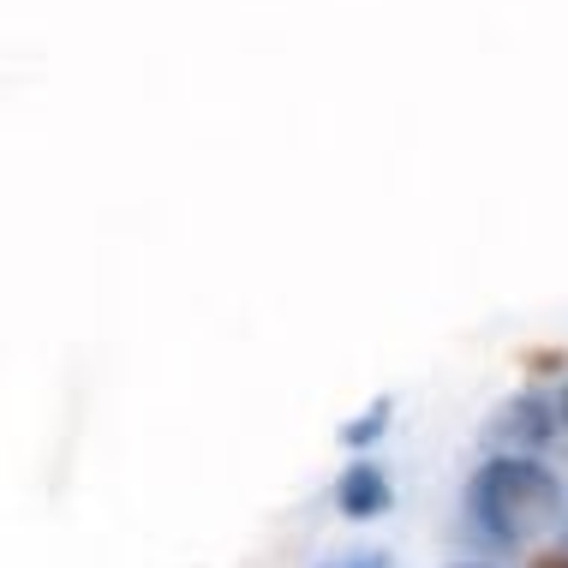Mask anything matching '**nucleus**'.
<instances>
[{
	"label": "nucleus",
	"mask_w": 568,
	"mask_h": 568,
	"mask_svg": "<svg viewBox=\"0 0 568 568\" xmlns=\"http://www.w3.org/2000/svg\"><path fill=\"white\" fill-rule=\"evenodd\" d=\"M377 419H383V413H377ZM377 419H359V425H353V432H347V437H353V443H365V437H377V432H383V425H377Z\"/></svg>",
	"instance_id": "4"
},
{
	"label": "nucleus",
	"mask_w": 568,
	"mask_h": 568,
	"mask_svg": "<svg viewBox=\"0 0 568 568\" xmlns=\"http://www.w3.org/2000/svg\"><path fill=\"white\" fill-rule=\"evenodd\" d=\"M467 509L490 539H527L557 515V479L532 455H490L467 485Z\"/></svg>",
	"instance_id": "1"
},
{
	"label": "nucleus",
	"mask_w": 568,
	"mask_h": 568,
	"mask_svg": "<svg viewBox=\"0 0 568 568\" xmlns=\"http://www.w3.org/2000/svg\"><path fill=\"white\" fill-rule=\"evenodd\" d=\"M557 425L568 432V389H562V402H557Z\"/></svg>",
	"instance_id": "5"
},
{
	"label": "nucleus",
	"mask_w": 568,
	"mask_h": 568,
	"mask_svg": "<svg viewBox=\"0 0 568 568\" xmlns=\"http://www.w3.org/2000/svg\"><path fill=\"white\" fill-rule=\"evenodd\" d=\"M335 503H342L347 520H372L389 509V479L372 467V460H359V467L342 473V485H335Z\"/></svg>",
	"instance_id": "2"
},
{
	"label": "nucleus",
	"mask_w": 568,
	"mask_h": 568,
	"mask_svg": "<svg viewBox=\"0 0 568 568\" xmlns=\"http://www.w3.org/2000/svg\"><path fill=\"white\" fill-rule=\"evenodd\" d=\"M532 568H568V557H539V562H532Z\"/></svg>",
	"instance_id": "6"
},
{
	"label": "nucleus",
	"mask_w": 568,
	"mask_h": 568,
	"mask_svg": "<svg viewBox=\"0 0 568 568\" xmlns=\"http://www.w3.org/2000/svg\"><path fill=\"white\" fill-rule=\"evenodd\" d=\"M455 568H473V562H455Z\"/></svg>",
	"instance_id": "7"
},
{
	"label": "nucleus",
	"mask_w": 568,
	"mask_h": 568,
	"mask_svg": "<svg viewBox=\"0 0 568 568\" xmlns=\"http://www.w3.org/2000/svg\"><path fill=\"white\" fill-rule=\"evenodd\" d=\"M509 419H520V437H532V443H539V437L550 432V425H545V419H557V413H545L539 402H520V407L509 413Z\"/></svg>",
	"instance_id": "3"
}]
</instances>
